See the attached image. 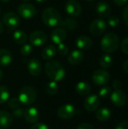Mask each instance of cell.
Here are the masks:
<instances>
[{
	"mask_svg": "<svg viewBox=\"0 0 128 129\" xmlns=\"http://www.w3.org/2000/svg\"><path fill=\"white\" fill-rule=\"evenodd\" d=\"M112 62H113L112 57L108 53L103 54L100 58V64L103 69L109 68L112 66Z\"/></svg>",
	"mask_w": 128,
	"mask_h": 129,
	"instance_id": "4316f807",
	"label": "cell"
},
{
	"mask_svg": "<svg viewBox=\"0 0 128 129\" xmlns=\"http://www.w3.org/2000/svg\"><path fill=\"white\" fill-rule=\"evenodd\" d=\"M85 1H88V2H90V1H92V0H85Z\"/></svg>",
	"mask_w": 128,
	"mask_h": 129,
	"instance_id": "681fc988",
	"label": "cell"
},
{
	"mask_svg": "<svg viewBox=\"0 0 128 129\" xmlns=\"http://www.w3.org/2000/svg\"><path fill=\"white\" fill-rule=\"evenodd\" d=\"M24 119L29 123H35L39 117L38 111L35 107H28L23 113Z\"/></svg>",
	"mask_w": 128,
	"mask_h": 129,
	"instance_id": "e0dca14e",
	"label": "cell"
},
{
	"mask_svg": "<svg viewBox=\"0 0 128 129\" xmlns=\"http://www.w3.org/2000/svg\"><path fill=\"white\" fill-rule=\"evenodd\" d=\"M128 0H113V2L118 6H122L127 3Z\"/></svg>",
	"mask_w": 128,
	"mask_h": 129,
	"instance_id": "b9f144b4",
	"label": "cell"
},
{
	"mask_svg": "<svg viewBox=\"0 0 128 129\" xmlns=\"http://www.w3.org/2000/svg\"><path fill=\"white\" fill-rule=\"evenodd\" d=\"M32 52V46L30 44H23L20 49V53L23 56H29Z\"/></svg>",
	"mask_w": 128,
	"mask_h": 129,
	"instance_id": "f546056e",
	"label": "cell"
},
{
	"mask_svg": "<svg viewBox=\"0 0 128 129\" xmlns=\"http://www.w3.org/2000/svg\"><path fill=\"white\" fill-rule=\"evenodd\" d=\"M0 129H3V128H0Z\"/></svg>",
	"mask_w": 128,
	"mask_h": 129,
	"instance_id": "816d5d0a",
	"label": "cell"
},
{
	"mask_svg": "<svg viewBox=\"0 0 128 129\" xmlns=\"http://www.w3.org/2000/svg\"><path fill=\"white\" fill-rule=\"evenodd\" d=\"M112 86H113V88L115 90H118L121 88V83L119 80H115L113 82V84H112Z\"/></svg>",
	"mask_w": 128,
	"mask_h": 129,
	"instance_id": "60d3db41",
	"label": "cell"
},
{
	"mask_svg": "<svg viewBox=\"0 0 128 129\" xmlns=\"http://www.w3.org/2000/svg\"><path fill=\"white\" fill-rule=\"evenodd\" d=\"M20 102L19 101L18 98H11L10 100H8V102L9 107L13 110L17 109L20 106Z\"/></svg>",
	"mask_w": 128,
	"mask_h": 129,
	"instance_id": "d6a6232c",
	"label": "cell"
},
{
	"mask_svg": "<svg viewBox=\"0 0 128 129\" xmlns=\"http://www.w3.org/2000/svg\"><path fill=\"white\" fill-rule=\"evenodd\" d=\"M98 129H103V128H98Z\"/></svg>",
	"mask_w": 128,
	"mask_h": 129,
	"instance_id": "f5cc1de1",
	"label": "cell"
},
{
	"mask_svg": "<svg viewBox=\"0 0 128 129\" xmlns=\"http://www.w3.org/2000/svg\"><path fill=\"white\" fill-rule=\"evenodd\" d=\"M66 31L63 28H56L51 33V39L54 43L58 45L63 43L66 38Z\"/></svg>",
	"mask_w": 128,
	"mask_h": 129,
	"instance_id": "9a60e30c",
	"label": "cell"
},
{
	"mask_svg": "<svg viewBox=\"0 0 128 129\" xmlns=\"http://www.w3.org/2000/svg\"><path fill=\"white\" fill-rule=\"evenodd\" d=\"M75 108L73 105L67 104L61 106L59 108L57 115L61 119H69L75 116Z\"/></svg>",
	"mask_w": 128,
	"mask_h": 129,
	"instance_id": "7c38bea8",
	"label": "cell"
},
{
	"mask_svg": "<svg viewBox=\"0 0 128 129\" xmlns=\"http://www.w3.org/2000/svg\"><path fill=\"white\" fill-rule=\"evenodd\" d=\"M92 80L97 85H105L109 82L110 75L104 70H97L92 75Z\"/></svg>",
	"mask_w": 128,
	"mask_h": 129,
	"instance_id": "ba28073f",
	"label": "cell"
},
{
	"mask_svg": "<svg viewBox=\"0 0 128 129\" xmlns=\"http://www.w3.org/2000/svg\"><path fill=\"white\" fill-rule=\"evenodd\" d=\"M57 54V48L51 45L45 47L41 53V56L44 60H48L52 59Z\"/></svg>",
	"mask_w": 128,
	"mask_h": 129,
	"instance_id": "7402d4cb",
	"label": "cell"
},
{
	"mask_svg": "<svg viewBox=\"0 0 128 129\" xmlns=\"http://www.w3.org/2000/svg\"><path fill=\"white\" fill-rule=\"evenodd\" d=\"M122 17H123V20H124L125 24L128 26V5H127L123 10Z\"/></svg>",
	"mask_w": 128,
	"mask_h": 129,
	"instance_id": "8d00e7d4",
	"label": "cell"
},
{
	"mask_svg": "<svg viewBox=\"0 0 128 129\" xmlns=\"http://www.w3.org/2000/svg\"><path fill=\"white\" fill-rule=\"evenodd\" d=\"M28 71L32 76H38L41 72V65L38 60L32 58L29 60L27 64Z\"/></svg>",
	"mask_w": 128,
	"mask_h": 129,
	"instance_id": "2e32d148",
	"label": "cell"
},
{
	"mask_svg": "<svg viewBox=\"0 0 128 129\" xmlns=\"http://www.w3.org/2000/svg\"><path fill=\"white\" fill-rule=\"evenodd\" d=\"M59 26H60V27L63 28L65 30L67 29L69 31H73L76 29L78 23L73 18H66L65 20H62Z\"/></svg>",
	"mask_w": 128,
	"mask_h": 129,
	"instance_id": "cb8c5ba5",
	"label": "cell"
},
{
	"mask_svg": "<svg viewBox=\"0 0 128 129\" xmlns=\"http://www.w3.org/2000/svg\"><path fill=\"white\" fill-rule=\"evenodd\" d=\"M17 12L24 19H31L37 13L35 8L29 3H23L18 6Z\"/></svg>",
	"mask_w": 128,
	"mask_h": 129,
	"instance_id": "52a82bcc",
	"label": "cell"
},
{
	"mask_svg": "<svg viewBox=\"0 0 128 129\" xmlns=\"http://www.w3.org/2000/svg\"><path fill=\"white\" fill-rule=\"evenodd\" d=\"M13 119L11 115L5 111L0 110V128H8L12 123Z\"/></svg>",
	"mask_w": 128,
	"mask_h": 129,
	"instance_id": "ffe728a7",
	"label": "cell"
},
{
	"mask_svg": "<svg viewBox=\"0 0 128 129\" xmlns=\"http://www.w3.org/2000/svg\"><path fill=\"white\" fill-rule=\"evenodd\" d=\"M1 2H8L10 0H0Z\"/></svg>",
	"mask_w": 128,
	"mask_h": 129,
	"instance_id": "7dc6e473",
	"label": "cell"
},
{
	"mask_svg": "<svg viewBox=\"0 0 128 129\" xmlns=\"http://www.w3.org/2000/svg\"><path fill=\"white\" fill-rule=\"evenodd\" d=\"M65 10L67 14L72 17L80 16L82 12L81 5L75 0H69L65 5Z\"/></svg>",
	"mask_w": 128,
	"mask_h": 129,
	"instance_id": "9c48e42d",
	"label": "cell"
},
{
	"mask_svg": "<svg viewBox=\"0 0 128 129\" xmlns=\"http://www.w3.org/2000/svg\"><path fill=\"white\" fill-rule=\"evenodd\" d=\"M45 91L49 95H55L58 91L57 83L54 81L48 82L45 86Z\"/></svg>",
	"mask_w": 128,
	"mask_h": 129,
	"instance_id": "83f0119b",
	"label": "cell"
},
{
	"mask_svg": "<svg viewBox=\"0 0 128 129\" xmlns=\"http://www.w3.org/2000/svg\"><path fill=\"white\" fill-rule=\"evenodd\" d=\"M75 90L78 94H80L81 96H86L91 93V87L86 82H80L76 85Z\"/></svg>",
	"mask_w": 128,
	"mask_h": 129,
	"instance_id": "603a6c76",
	"label": "cell"
},
{
	"mask_svg": "<svg viewBox=\"0 0 128 129\" xmlns=\"http://www.w3.org/2000/svg\"><path fill=\"white\" fill-rule=\"evenodd\" d=\"M123 68H124V70L128 73V59L124 63V64H123Z\"/></svg>",
	"mask_w": 128,
	"mask_h": 129,
	"instance_id": "7bdbcfd3",
	"label": "cell"
},
{
	"mask_svg": "<svg viewBox=\"0 0 128 129\" xmlns=\"http://www.w3.org/2000/svg\"><path fill=\"white\" fill-rule=\"evenodd\" d=\"M3 23L9 29H15L20 25V17L14 12H8L3 16Z\"/></svg>",
	"mask_w": 128,
	"mask_h": 129,
	"instance_id": "8992f818",
	"label": "cell"
},
{
	"mask_svg": "<svg viewBox=\"0 0 128 129\" xmlns=\"http://www.w3.org/2000/svg\"><path fill=\"white\" fill-rule=\"evenodd\" d=\"M21 1H24V2H28V1H29V0H21Z\"/></svg>",
	"mask_w": 128,
	"mask_h": 129,
	"instance_id": "c3c4849f",
	"label": "cell"
},
{
	"mask_svg": "<svg viewBox=\"0 0 128 129\" xmlns=\"http://www.w3.org/2000/svg\"><path fill=\"white\" fill-rule=\"evenodd\" d=\"M30 129H50L49 127L45 124V123H41V122H37L35 123L32 125Z\"/></svg>",
	"mask_w": 128,
	"mask_h": 129,
	"instance_id": "d590c367",
	"label": "cell"
},
{
	"mask_svg": "<svg viewBox=\"0 0 128 129\" xmlns=\"http://www.w3.org/2000/svg\"><path fill=\"white\" fill-rule=\"evenodd\" d=\"M37 2H39V3H43V2H47L48 0H35Z\"/></svg>",
	"mask_w": 128,
	"mask_h": 129,
	"instance_id": "f6af8a7d",
	"label": "cell"
},
{
	"mask_svg": "<svg viewBox=\"0 0 128 129\" xmlns=\"http://www.w3.org/2000/svg\"><path fill=\"white\" fill-rule=\"evenodd\" d=\"M57 51L58 53L60 54V55H63V56H65L68 54V51H69V49H68V47L63 44V43H60V44H58V46H57Z\"/></svg>",
	"mask_w": 128,
	"mask_h": 129,
	"instance_id": "836d02e7",
	"label": "cell"
},
{
	"mask_svg": "<svg viewBox=\"0 0 128 129\" xmlns=\"http://www.w3.org/2000/svg\"><path fill=\"white\" fill-rule=\"evenodd\" d=\"M121 51L124 53L128 54V36L126 37L121 42Z\"/></svg>",
	"mask_w": 128,
	"mask_h": 129,
	"instance_id": "e575fe53",
	"label": "cell"
},
{
	"mask_svg": "<svg viewBox=\"0 0 128 129\" xmlns=\"http://www.w3.org/2000/svg\"><path fill=\"white\" fill-rule=\"evenodd\" d=\"M13 39H14V41L16 42V44H17V45H23L26 42L27 36H26V34L23 30L17 29L14 33Z\"/></svg>",
	"mask_w": 128,
	"mask_h": 129,
	"instance_id": "484cf974",
	"label": "cell"
},
{
	"mask_svg": "<svg viewBox=\"0 0 128 129\" xmlns=\"http://www.w3.org/2000/svg\"><path fill=\"white\" fill-rule=\"evenodd\" d=\"M111 94V88L108 86H104L99 91V96L102 98H106Z\"/></svg>",
	"mask_w": 128,
	"mask_h": 129,
	"instance_id": "4dcf8cb0",
	"label": "cell"
},
{
	"mask_svg": "<svg viewBox=\"0 0 128 129\" xmlns=\"http://www.w3.org/2000/svg\"><path fill=\"white\" fill-rule=\"evenodd\" d=\"M111 101L112 104L118 107H122L125 105L127 103V95L126 94L118 89V90H115L112 93H111Z\"/></svg>",
	"mask_w": 128,
	"mask_h": 129,
	"instance_id": "8fae6325",
	"label": "cell"
},
{
	"mask_svg": "<svg viewBox=\"0 0 128 129\" xmlns=\"http://www.w3.org/2000/svg\"><path fill=\"white\" fill-rule=\"evenodd\" d=\"M101 48L106 53H112L115 51L119 46V39L118 36L113 33L106 34L100 42Z\"/></svg>",
	"mask_w": 128,
	"mask_h": 129,
	"instance_id": "3957f363",
	"label": "cell"
},
{
	"mask_svg": "<svg viewBox=\"0 0 128 129\" xmlns=\"http://www.w3.org/2000/svg\"><path fill=\"white\" fill-rule=\"evenodd\" d=\"M112 113L109 109L103 107L99 109L96 113V117L98 120L101 122H106L111 118Z\"/></svg>",
	"mask_w": 128,
	"mask_h": 129,
	"instance_id": "d4e9b609",
	"label": "cell"
},
{
	"mask_svg": "<svg viewBox=\"0 0 128 129\" xmlns=\"http://www.w3.org/2000/svg\"><path fill=\"white\" fill-rule=\"evenodd\" d=\"M12 54L7 49H0V66L7 67L12 61Z\"/></svg>",
	"mask_w": 128,
	"mask_h": 129,
	"instance_id": "44dd1931",
	"label": "cell"
},
{
	"mask_svg": "<svg viewBox=\"0 0 128 129\" xmlns=\"http://www.w3.org/2000/svg\"><path fill=\"white\" fill-rule=\"evenodd\" d=\"M23 110L22 109H20V108H17V109H15L14 111L13 112V114L14 116L16 117V118H20L22 116V115L23 114Z\"/></svg>",
	"mask_w": 128,
	"mask_h": 129,
	"instance_id": "f35d334b",
	"label": "cell"
},
{
	"mask_svg": "<svg viewBox=\"0 0 128 129\" xmlns=\"http://www.w3.org/2000/svg\"><path fill=\"white\" fill-rule=\"evenodd\" d=\"M107 28V24L106 21L102 19L94 20L90 26V31L92 35L98 36L105 33Z\"/></svg>",
	"mask_w": 128,
	"mask_h": 129,
	"instance_id": "30bf717a",
	"label": "cell"
},
{
	"mask_svg": "<svg viewBox=\"0 0 128 129\" xmlns=\"http://www.w3.org/2000/svg\"><path fill=\"white\" fill-rule=\"evenodd\" d=\"M127 106H128V102H127Z\"/></svg>",
	"mask_w": 128,
	"mask_h": 129,
	"instance_id": "db71d44e",
	"label": "cell"
},
{
	"mask_svg": "<svg viewBox=\"0 0 128 129\" xmlns=\"http://www.w3.org/2000/svg\"><path fill=\"white\" fill-rule=\"evenodd\" d=\"M45 71L48 77L54 82L61 81L66 76L63 66L57 60H49L45 67Z\"/></svg>",
	"mask_w": 128,
	"mask_h": 129,
	"instance_id": "6da1fadb",
	"label": "cell"
},
{
	"mask_svg": "<svg viewBox=\"0 0 128 129\" xmlns=\"http://www.w3.org/2000/svg\"><path fill=\"white\" fill-rule=\"evenodd\" d=\"M2 76H3V73H2V71L0 70V80L2 79Z\"/></svg>",
	"mask_w": 128,
	"mask_h": 129,
	"instance_id": "bcb514c9",
	"label": "cell"
},
{
	"mask_svg": "<svg viewBox=\"0 0 128 129\" xmlns=\"http://www.w3.org/2000/svg\"><path fill=\"white\" fill-rule=\"evenodd\" d=\"M112 9L110 5L104 1L99 2L96 6V12L97 15L101 18L109 17L111 14Z\"/></svg>",
	"mask_w": 128,
	"mask_h": 129,
	"instance_id": "5bb4252c",
	"label": "cell"
},
{
	"mask_svg": "<svg viewBox=\"0 0 128 129\" xmlns=\"http://www.w3.org/2000/svg\"><path fill=\"white\" fill-rule=\"evenodd\" d=\"M41 18L43 23L46 26L51 27L59 26L62 20V17L60 12L54 8L51 7L47 8L43 11Z\"/></svg>",
	"mask_w": 128,
	"mask_h": 129,
	"instance_id": "7a4b0ae2",
	"label": "cell"
},
{
	"mask_svg": "<svg viewBox=\"0 0 128 129\" xmlns=\"http://www.w3.org/2000/svg\"><path fill=\"white\" fill-rule=\"evenodd\" d=\"M3 30H4V26H3L2 22L0 20V33H2V32H3Z\"/></svg>",
	"mask_w": 128,
	"mask_h": 129,
	"instance_id": "ee69618b",
	"label": "cell"
},
{
	"mask_svg": "<svg viewBox=\"0 0 128 129\" xmlns=\"http://www.w3.org/2000/svg\"><path fill=\"white\" fill-rule=\"evenodd\" d=\"M119 19L117 16H111L108 18L107 20V23L109 24V26H110L111 27H115L119 24Z\"/></svg>",
	"mask_w": 128,
	"mask_h": 129,
	"instance_id": "1f68e13d",
	"label": "cell"
},
{
	"mask_svg": "<svg viewBox=\"0 0 128 129\" xmlns=\"http://www.w3.org/2000/svg\"><path fill=\"white\" fill-rule=\"evenodd\" d=\"M76 129H94L93 126L88 123H82L80 124Z\"/></svg>",
	"mask_w": 128,
	"mask_h": 129,
	"instance_id": "ab89813d",
	"label": "cell"
},
{
	"mask_svg": "<svg viewBox=\"0 0 128 129\" xmlns=\"http://www.w3.org/2000/svg\"><path fill=\"white\" fill-rule=\"evenodd\" d=\"M75 44L76 46L81 50H88L91 48L93 42L90 37L87 36H81L77 38Z\"/></svg>",
	"mask_w": 128,
	"mask_h": 129,
	"instance_id": "ac0fdd59",
	"label": "cell"
},
{
	"mask_svg": "<svg viewBox=\"0 0 128 129\" xmlns=\"http://www.w3.org/2000/svg\"><path fill=\"white\" fill-rule=\"evenodd\" d=\"M0 13H1V8H0Z\"/></svg>",
	"mask_w": 128,
	"mask_h": 129,
	"instance_id": "f907efd6",
	"label": "cell"
},
{
	"mask_svg": "<svg viewBox=\"0 0 128 129\" xmlns=\"http://www.w3.org/2000/svg\"><path fill=\"white\" fill-rule=\"evenodd\" d=\"M115 129H128V122L124 121L117 125Z\"/></svg>",
	"mask_w": 128,
	"mask_h": 129,
	"instance_id": "74e56055",
	"label": "cell"
},
{
	"mask_svg": "<svg viewBox=\"0 0 128 129\" xmlns=\"http://www.w3.org/2000/svg\"><path fill=\"white\" fill-rule=\"evenodd\" d=\"M100 104V98L96 94L89 95L84 101V108L88 112H94L96 111Z\"/></svg>",
	"mask_w": 128,
	"mask_h": 129,
	"instance_id": "4fadbf2b",
	"label": "cell"
},
{
	"mask_svg": "<svg viewBox=\"0 0 128 129\" xmlns=\"http://www.w3.org/2000/svg\"><path fill=\"white\" fill-rule=\"evenodd\" d=\"M84 55L80 50H75L72 51L68 56V61L72 65H78L84 60Z\"/></svg>",
	"mask_w": 128,
	"mask_h": 129,
	"instance_id": "d6986e66",
	"label": "cell"
},
{
	"mask_svg": "<svg viewBox=\"0 0 128 129\" xmlns=\"http://www.w3.org/2000/svg\"><path fill=\"white\" fill-rule=\"evenodd\" d=\"M37 98V92L34 88L32 86H24L23 87L19 94H18V100L20 104L28 106L35 102Z\"/></svg>",
	"mask_w": 128,
	"mask_h": 129,
	"instance_id": "277c9868",
	"label": "cell"
},
{
	"mask_svg": "<svg viewBox=\"0 0 128 129\" xmlns=\"http://www.w3.org/2000/svg\"><path fill=\"white\" fill-rule=\"evenodd\" d=\"M48 36L41 30H35L32 32L29 37L30 45L36 47H40L47 42Z\"/></svg>",
	"mask_w": 128,
	"mask_h": 129,
	"instance_id": "5b68a950",
	"label": "cell"
},
{
	"mask_svg": "<svg viewBox=\"0 0 128 129\" xmlns=\"http://www.w3.org/2000/svg\"><path fill=\"white\" fill-rule=\"evenodd\" d=\"M10 92L8 88L5 85L0 86V104H5L9 98Z\"/></svg>",
	"mask_w": 128,
	"mask_h": 129,
	"instance_id": "f1b7e54d",
	"label": "cell"
}]
</instances>
